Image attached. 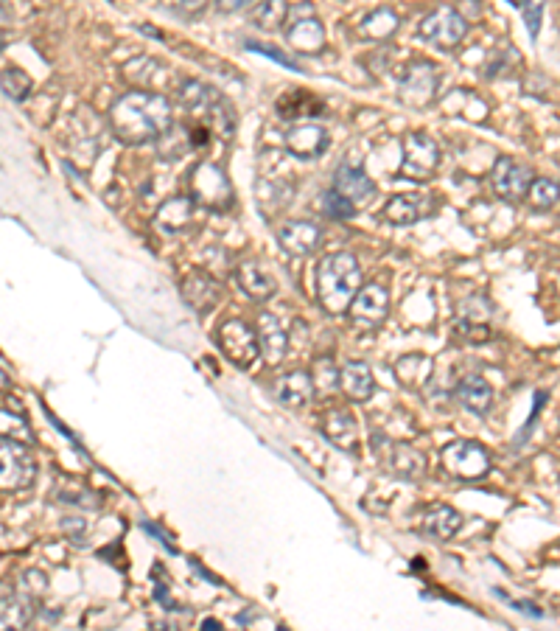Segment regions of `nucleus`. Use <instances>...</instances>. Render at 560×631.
<instances>
[{
    "mask_svg": "<svg viewBox=\"0 0 560 631\" xmlns=\"http://www.w3.org/2000/svg\"><path fill=\"white\" fill-rule=\"evenodd\" d=\"M544 399H546V393H535V407H532V416H530V421L524 424V430H521V435H518V441H524V438H527V435L532 432V424H535V418H538V413H541V404H544Z\"/></svg>",
    "mask_w": 560,
    "mask_h": 631,
    "instance_id": "obj_42",
    "label": "nucleus"
},
{
    "mask_svg": "<svg viewBox=\"0 0 560 631\" xmlns=\"http://www.w3.org/2000/svg\"><path fill=\"white\" fill-rule=\"evenodd\" d=\"M0 51H3V40H0Z\"/></svg>",
    "mask_w": 560,
    "mask_h": 631,
    "instance_id": "obj_45",
    "label": "nucleus"
},
{
    "mask_svg": "<svg viewBox=\"0 0 560 631\" xmlns=\"http://www.w3.org/2000/svg\"><path fill=\"white\" fill-rule=\"evenodd\" d=\"M252 3H258V0H216L219 12H224V15L241 12V9H247V6H252Z\"/></svg>",
    "mask_w": 560,
    "mask_h": 631,
    "instance_id": "obj_41",
    "label": "nucleus"
},
{
    "mask_svg": "<svg viewBox=\"0 0 560 631\" xmlns=\"http://www.w3.org/2000/svg\"><path fill=\"white\" fill-rule=\"evenodd\" d=\"M191 219H194V205L191 200H168L163 208H160V214H157V228L163 230V233H180L191 225Z\"/></svg>",
    "mask_w": 560,
    "mask_h": 631,
    "instance_id": "obj_28",
    "label": "nucleus"
},
{
    "mask_svg": "<svg viewBox=\"0 0 560 631\" xmlns=\"http://www.w3.org/2000/svg\"><path fill=\"white\" fill-rule=\"evenodd\" d=\"M387 306H390V298H387L384 287L370 284V287H362L356 292V298L348 306V315L353 323L373 329V326H378L387 317Z\"/></svg>",
    "mask_w": 560,
    "mask_h": 631,
    "instance_id": "obj_11",
    "label": "nucleus"
},
{
    "mask_svg": "<svg viewBox=\"0 0 560 631\" xmlns=\"http://www.w3.org/2000/svg\"><path fill=\"white\" fill-rule=\"evenodd\" d=\"M275 393H278V399L286 407H306L314 399V379L303 371L286 373V376L278 379Z\"/></svg>",
    "mask_w": 560,
    "mask_h": 631,
    "instance_id": "obj_20",
    "label": "nucleus"
},
{
    "mask_svg": "<svg viewBox=\"0 0 560 631\" xmlns=\"http://www.w3.org/2000/svg\"><path fill=\"white\" fill-rule=\"evenodd\" d=\"M398 29V15L390 9H376L373 15L362 23V34L370 40H387Z\"/></svg>",
    "mask_w": 560,
    "mask_h": 631,
    "instance_id": "obj_31",
    "label": "nucleus"
},
{
    "mask_svg": "<svg viewBox=\"0 0 560 631\" xmlns=\"http://www.w3.org/2000/svg\"><path fill=\"white\" fill-rule=\"evenodd\" d=\"M325 435L334 441L339 449L345 452H359V424H356V416L345 410V407H336V410H328L325 416Z\"/></svg>",
    "mask_w": 560,
    "mask_h": 631,
    "instance_id": "obj_16",
    "label": "nucleus"
},
{
    "mask_svg": "<svg viewBox=\"0 0 560 631\" xmlns=\"http://www.w3.org/2000/svg\"><path fill=\"white\" fill-rule=\"evenodd\" d=\"M465 34H468V23L454 6H437L434 12L420 20L418 26L420 40L434 48H443V51L457 48L465 40Z\"/></svg>",
    "mask_w": 560,
    "mask_h": 631,
    "instance_id": "obj_4",
    "label": "nucleus"
},
{
    "mask_svg": "<svg viewBox=\"0 0 560 631\" xmlns=\"http://www.w3.org/2000/svg\"><path fill=\"white\" fill-rule=\"evenodd\" d=\"M20 581H23V587L28 592H34V595H42L45 589H48V575L42 573V570H26V573L20 575Z\"/></svg>",
    "mask_w": 560,
    "mask_h": 631,
    "instance_id": "obj_38",
    "label": "nucleus"
},
{
    "mask_svg": "<svg viewBox=\"0 0 560 631\" xmlns=\"http://www.w3.org/2000/svg\"><path fill=\"white\" fill-rule=\"evenodd\" d=\"M432 214V205L426 197H420V194H398V197H392L387 205H384V216L390 219L392 225H415L418 219L423 216Z\"/></svg>",
    "mask_w": 560,
    "mask_h": 631,
    "instance_id": "obj_17",
    "label": "nucleus"
},
{
    "mask_svg": "<svg viewBox=\"0 0 560 631\" xmlns=\"http://www.w3.org/2000/svg\"><path fill=\"white\" fill-rule=\"evenodd\" d=\"M278 113L286 115V118H292V115H325V107L317 99L306 96V93L292 90L286 99L278 101Z\"/></svg>",
    "mask_w": 560,
    "mask_h": 631,
    "instance_id": "obj_32",
    "label": "nucleus"
},
{
    "mask_svg": "<svg viewBox=\"0 0 560 631\" xmlns=\"http://www.w3.org/2000/svg\"><path fill=\"white\" fill-rule=\"evenodd\" d=\"M180 104L188 124H202L213 135H219L222 141H230L236 132V115L230 110V104L205 82H185L180 90Z\"/></svg>",
    "mask_w": 560,
    "mask_h": 631,
    "instance_id": "obj_3",
    "label": "nucleus"
},
{
    "mask_svg": "<svg viewBox=\"0 0 560 631\" xmlns=\"http://www.w3.org/2000/svg\"><path fill=\"white\" fill-rule=\"evenodd\" d=\"M496 595H499V598H504V601H510V603H513V609H518V612H524V615L544 617V612H541V609H538V606H535V603H530V601H513V598H510V595H504L502 589H496Z\"/></svg>",
    "mask_w": 560,
    "mask_h": 631,
    "instance_id": "obj_40",
    "label": "nucleus"
},
{
    "mask_svg": "<svg viewBox=\"0 0 560 631\" xmlns=\"http://www.w3.org/2000/svg\"><path fill=\"white\" fill-rule=\"evenodd\" d=\"M0 438H12V441H20V444H31L34 441L26 418L17 416L12 410H0Z\"/></svg>",
    "mask_w": 560,
    "mask_h": 631,
    "instance_id": "obj_34",
    "label": "nucleus"
},
{
    "mask_svg": "<svg viewBox=\"0 0 560 631\" xmlns=\"http://www.w3.org/2000/svg\"><path fill=\"white\" fill-rule=\"evenodd\" d=\"M247 48L255 51V54H264V57L275 59V62H280L283 68H289V71H300V68H297V62H294L292 57H286V54L278 51V48H269V45H264V43H247Z\"/></svg>",
    "mask_w": 560,
    "mask_h": 631,
    "instance_id": "obj_37",
    "label": "nucleus"
},
{
    "mask_svg": "<svg viewBox=\"0 0 560 631\" xmlns=\"http://www.w3.org/2000/svg\"><path fill=\"white\" fill-rule=\"evenodd\" d=\"M174 107L166 96L152 90H132L110 107V127L124 144H149L171 132Z\"/></svg>",
    "mask_w": 560,
    "mask_h": 631,
    "instance_id": "obj_1",
    "label": "nucleus"
},
{
    "mask_svg": "<svg viewBox=\"0 0 560 631\" xmlns=\"http://www.w3.org/2000/svg\"><path fill=\"white\" fill-rule=\"evenodd\" d=\"M334 191L336 194H342L345 200L353 202V205L359 208V205H364V202L376 194V183L367 177V172H364L362 166L342 163L334 174Z\"/></svg>",
    "mask_w": 560,
    "mask_h": 631,
    "instance_id": "obj_13",
    "label": "nucleus"
},
{
    "mask_svg": "<svg viewBox=\"0 0 560 631\" xmlns=\"http://www.w3.org/2000/svg\"><path fill=\"white\" fill-rule=\"evenodd\" d=\"M9 388H12V376L0 368V390H9Z\"/></svg>",
    "mask_w": 560,
    "mask_h": 631,
    "instance_id": "obj_43",
    "label": "nucleus"
},
{
    "mask_svg": "<svg viewBox=\"0 0 560 631\" xmlns=\"http://www.w3.org/2000/svg\"><path fill=\"white\" fill-rule=\"evenodd\" d=\"M440 166V146L426 132H412L404 138V174L415 180H429Z\"/></svg>",
    "mask_w": 560,
    "mask_h": 631,
    "instance_id": "obj_10",
    "label": "nucleus"
},
{
    "mask_svg": "<svg viewBox=\"0 0 560 631\" xmlns=\"http://www.w3.org/2000/svg\"><path fill=\"white\" fill-rule=\"evenodd\" d=\"M289 17V0H261L252 12V26L264 31H278Z\"/></svg>",
    "mask_w": 560,
    "mask_h": 631,
    "instance_id": "obj_29",
    "label": "nucleus"
},
{
    "mask_svg": "<svg viewBox=\"0 0 560 631\" xmlns=\"http://www.w3.org/2000/svg\"><path fill=\"white\" fill-rule=\"evenodd\" d=\"M530 205L538 211H549L560 202V180H549V177H535L530 186Z\"/></svg>",
    "mask_w": 560,
    "mask_h": 631,
    "instance_id": "obj_30",
    "label": "nucleus"
},
{
    "mask_svg": "<svg viewBox=\"0 0 560 631\" xmlns=\"http://www.w3.org/2000/svg\"><path fill=\"white\" fill-rule=\"evenodd\" d=\"M219 345H222L224 357L230 359L241 371H250L258 359L261 343H258V331L250 329L244 320H227L219 329Z\"/></svg>",
    "mask_w": 560,
    "mask_h": 631,
    "instance_id": "obj_7",
    "label": "nucleus"
},
{
    "mask_svg": "<svg viewBox=\"0 0 560 631\" xmlns=\"http://www.w3.org/2000/svg\"><path fill=\"white\" fill-rule=\"evenodd\" d=\"M202 626H205V629H222V623H219V620H205Z\"/></svg>",
    "mask_w": 560,
    "mask_h": 631,
    "instance_id": "obj_44",
    "label": "nucleus"
},
{
    "mask_svg": "<svg viewBox=\"0 0 560 631\" xmlns=\"http://www.w3.org/2000/svg\"><path fill=\"white\" fill-rule=\"evenodd\" d=\"M283 144H286V149L292 152L294 158L314 160L325 155V149H328V132L317 127V124H297V127L286 132Z\"/></svg>",
    "mask_w": 560,
    "mask_h": 631,
    "instance_id": "obj_14",
    "label": "nucleus"
},
{
    "mask_svg": "<svg viewBox=\"0 0 560 631\" xmlns=\"http://www.w3.org/2000/svg\"><path fill=\"white\" fill-rule=\"evenodd\" d=\"M188 186H191V197L208 208H230L233 205V188H230V180L224 177L222 169H216L213 163H199L194 169V174L188 177Z\"/></svg>",
    "mask_w": 560,
    "mask_h": 631,
    "instance_id": "obj_9",
    "label": "nucleus"
},
{
    "mask_svg": "<svg viewBox=\"0 0 560 631\" xmlns=\"http://www.w3.org/2000/svg\"><path fill=\"white\" fill-rule=\"evenodd\" d=\"M168 9L180 12V15H196L208 6V0H163Z\"/></svg>",
    "mask_w": 560,
    "mask_h": 631,
    "instance_id": "obj_39",
    "label": "nucleus"
},
{
    "mask_svg": "<svg viewBox=\"0 0 560 631\" xmlns=\"http://www.w3.org/2000/svg\"><path fill=\"white\" fill-rule=\"evenodd\" d=\"M34 617V601L26 595H6L0 598V626L3 629H26Z\"/></svg>",
    "mask_w": 560,
    "mask_h": 631,
    "instance_id": "obj_26",
    "label": "nucleus"
},
{
    "mask_svg": "<svg viewBox=\"0 0 560 631\" xmlns=\"http://www.w3.org/2000/svg\"><path fill=\"white\" fill-rule=\"evenodd\" d=\"M339 385L348 393L353 402H364L373 396V371L367 362H348L342 371H339Z\"/></svg>",
    "mask_w": 560,
    "mask_h": 631,
    "instance_id": "obj_24",
    "label": "nucleus"
},
{
    "mask_svg": "<svg viewBox=\"0 0 560 631\" xmlns=\"http://www.w3.org/2000/svg\"><path fill=\"white\" fill-rule=\"evenodd\" d=\"M532 169L527 163H518L513 158H499L493 172H490V186L499 200L510 202V205H521L527 200L532 186Z\"/></svg>",
    "mask_w": 560,
    "mask_h": 631,
    "instance_id": "obj_6",
    "label": "nucleus"
},
{
    "mask_svg": "<svg viewBox=\"0 0 560 631\" xmlns=\"http://www.w3.org/2000/svg\"><path fill=\"white\" fill-rule=\"evenodd\" d=\"M443 469L460 480H479L490 472L488 449L476 441H457L443 449Z\"/></svg>",
    "mask_w": 560,
    "mask_h": 631,
    "instance_id": "obj_8",
    "label": "nucleus"
},
{
    "mask_svg": "<svg viewBox=\"0 0 560 631\" xmlns=\"http://www.w3.org/2000/svg\"><path fill=\"white\" fill-rule=\"evenodd\" d=\"M37 474V463L28 444L0 438V491H17L31 486Z\"/></svg>",
    "mask_w": 560,
    "mask_h": 631,
    "instance_id": "obj_5",
    "label": "nucleus"
},
{
    "mask_svg": "<svg viewBox=\"0 0 560 631\" xmlns=\"http://www.w3.org/2000/svg\"><path fill=\"white\" fill-rule=\"evenodd\" d=\"M322 230L314 222H289L280 228V244L292 253V256H308L317 244H320Z\"/></svg>",
    "mask_w": 560,
    "mask_h": 631,
    "instance_id": "obj_19",
    "label": "nucleus"
},
{
    "mask_svg": "<svg viewBox=\"0 0 560 631\" xmlns=\"http://www.w3.org/2000/svg\"><path fill=\"white\" fill-rule=\"evenodd\" d=\"M238 287L244 289L252 301H269L275 295V281L258 261H244L238 267Z\"/></svg>",
    "mask_w": 560,
    "mask_h": 631,
    "instance_id": "obj_23",
    "label": "nucleus"
},
{
    "mask_svg": "<svg viewBox=\"0 0 560 631\" xmlns=\"http://www.w3.org/2000/svg\"><path fill=\"white\" fill-rule=\"evenodd\" d=\"M0 87H3V93L12 101H26L31 96V90H34V82H31V76L26 71L6 68V71L0 73Z\"/></svg>",
    "mask_w": 560,
    "mask_h": 631,
    "instance_id": "obj_33",
    "label": "nucleus"
},
{
    "mask_svg": "<svg viewBox=\"0 0 560 631\" xmlns=\"http://www.w3.org/2000/svg\"><path fill=\"white\" fill-rule=\"evenodd\" d=\"M286 40L297 51H303V54H317V51H322V45H325V29H322V23L317 17H300V20H294L292 26H289Z\"/></svg>",
    "mask_w": 560,
    "mask_h": 631,
    "instance_id": "obj_21",
    "label": "nucleus"
},
{
    "mask_svg": "<svg viewBox=\"0 0 560 631\" xmlns=\"http://www.w3.org/2000/svg\"><path fill=\"white\" fill-rule=\"evenodd\" d=\"M387 469L392 474H398V477H404V480H415V477L426 472V460L412 446H390Z\"/></svg>",
    "mask_w": 560,
    "mask_h": 631,
    "instance_id": "obj_27",
    "label": "nucleus"
},
{
    "mask_svg": "<svg viewBox=\"0 0 560 631\" xmlns=\"http://www.w3.org/2000/svg\"><path fill=\"white\" fill-rule=\"evenodd\" d=\"M182 295L196 312H208L210 306L219 301V287L205 273H191L182 278Z\"/></svg>",
    "mask_w": 560,
    "mask_h": 631,
    "instance_id": "obj_25",
    "label": "nucleus"
},
{
    "mask_svg": "<svg viewBox=\"0 0 560 631\" xmlns=\"http://www.w3.org/2000/svg\"><path fill=\"white\" fill-rule=\"evenodd\" d=\"M457 402L471 416H488L490 407H493V388H490L485 376L471 373V376H465L460 385H457Z\"/></svg>",
    "mask_w": 560,
    "mask_h": 631,
    "instance_id": "obj_15",
    "label": "nucleus"
},
{
    "mask_svg": "<svg viewBox=\"0 0 560 631\" xmlns=\"http://www.w3.org/2000/svg\"><path fill=\"white\" fill-rule=\"evenodd\" d=\"M437 82H440V76L434 71V65L418 62V65H412L406 71L404 82H401V99L406 104H412V107H423V104H429L434 99Z\"/></svg>",
    "mask_w": 560,
    "mask_h": 631,
    "instance_id": "obj_12",
    "label": "nucleus"
},
{
    "mask_svg": "<svg viewBox=\"0 0 560 631\" xmlns=\"http://www.w3.org/2000/svg\"><path fill=\"white\" fill-rule=\"evenodd\" d=\"M322 211L331 216V219H348V216L356 214V205L348 202L342 194H336L334 188L322 197Z\"/></svg>",
    "mask_w": 560,
    "mask_h": 631,
    "instance_id": "obj_35",
    "label": "nucleus"
},
{
    "mask_svg": "<svg viewBox=\"0 0 560 631\" xmlns=\"http://www.w3.org/2000/svg\"><path fill=\"white\" fill-rule=\"evenodd\" d=\"M544 6L546 0H521V12H524V23H527V29H530V37L535 40L538 37V31H541V20H544Z\"/></svg>",
    "mask_w": 560,
    "mask_h": 631,
    "instance_id": "obj_36",
    "label": "nucleus"
},
{
    "mask_svg": "<svg viewBox=\"0 0 560 631\" xmlns=\"http://www.w3.org/2000/svg\"><path fill=\"white\" fill-rule=\"evenodd\" d=\"M460 525V514L451 505H429L423 519H420V531L429 533L434 539H443V542L454 539V533L460 531Z\"/></svg>",
    "mask_w": 560,
    "mask_h": 631,
    "instance_id": "obj_18",
    "label": "nucleus"
},
{
    "mask_svg": "<svg viewBox=\"0 0 560 631\" xmlns=\"http://www.w3.org/2000/svg\"><path fill=\"white\" fill-rule=\"evenodd\" d=\"M359 289H362V270L350 253H334L322 259L320 273H317V292H320L325 312L345 315Z\"/></svg>",
    "mask_w": 560,
    "mask_h": 631,
    "instance_id": "obj_2",
    "label": "nucleus"
},
{
    "mask_svg": "<svg viewBox=\"0 0 560 631\" xmlns=\"http://www.w3.org/2000/svg\"><path fill=\"white\" fill-rule=\"evenodd\" d=\"M258 343H261V351H264L266 362H280L286 357V331L280 329V320L272 312H264L258 317Z\"/></svg>",
    "mask_w": 560,
    "mask_h": 631,
    "instance_id": "obj_22",
    "label": "nucleus"
}]
</instances>
